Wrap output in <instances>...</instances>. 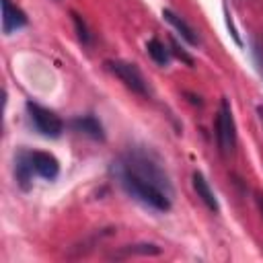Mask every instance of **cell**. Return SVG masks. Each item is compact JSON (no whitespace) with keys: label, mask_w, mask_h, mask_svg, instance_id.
<instances>
[{"label":"cell","mask_w":263,"mask_h":263,"mask_svg":"<svg viewBox=\"0 0 263 263\" xmlns=\"http://www.w3.org/2000/svg\"><path fill=\"white\" fill-rule=\"evenodd\" d=\"M33 162H31V152H18L16 158H14V177H16V183L21 185V189H29L31 187V181H33Z\"/></svg>","instance_id":"9"},{"label":"cell","mask_w":263,"mask_h":263,"mask_svg":"<svg viewBox=\"0 0 263 263\" xmlns=\"http://www.w3.org/2000/svg\"><path fill=\"white\" fill-rule=\"evenodd\" d=\"M113 162H117L119 166L132 171L134 175L142 177L144 181H148V183L160 187V189H162L164 193H168L171 197L175 195L168 175L164 173V168L160 166V162H158L150 152H146V150H142V148H134V150H127V152H123L121 156H117Z\"/></svg>","instance_id":"2"},{"label":"cell","mask_w":263,"mask_h":263,"mask_svg":"<svg viewBox=\"0 0 263 263\" xmlns=\"http://www.w3.org/2000/svg\"><path fill=\"white\" fill-rule=\"evenodd\" d=\"M251 53H253V60H255V64H257V70H259V74H261V78H263V47H261L257 41H253Z\"/></svg>","instance_id":"16"},{"label":"cell","mask_w":263,"mask_h":263,"mask_svg":"<svg viewBox=\"0 0 263 263\" xmlns=\"http://www.w3.org/2000/svg\"><path fill=\"white\" fill-rule=\"evenodd\" d=\"M257 115H259V121L263 125V105H257Z\"/></svg>","instance_id":"19"},{"label":"cell","mask_w":263,"mask_h":263,"mask_svg":"<svg viewBox=\"0 0 263 263\" xmlns=\"http://www.w3.org/2000/svg\"><path fill=\"white\" fill-rule=\"evenodd\" d=\"M72 127L92 140H105V129L103 123L95 115H78L72 119Z\"/></svg>","instance_id":"8"},{"label":"cell","mask_w":263,"mask_h":263,"mask_svg":"<svg viewBox=\"0 0 263 263\" xmlns=\"http://www.w3.org/2000/svg\"><path fill=\"white\" fill-rule=\"evenodd\" d=\"M255 203H257V210L263 216V191H255Z\"/></svg>","instance_id":"18"},{"label":"cell","mask_w":263,"mask_h":263,"mask_svg":"<svg viewBox=\"0 0 263 263\" xmlns=\"http://www.w3.org/2000/svg\"><path fill=\"white\" fill-rule=\"evenodd\" d=\"M162 16H164V18H166V21H168L177 31H179V35H181L189 45H197V43H199V39H197V35H195V31H193V27H191L185 18H181L179 14H175L171 8H164V10H162Z\"/></svg>","instance_id":"11"},{"label":"cell","mask_w":263,"mask_h":263,"mask_svg":"<svg viewBox=\"0 0 263 263\" xmlns=\"http://www.w3.org/2000/svg\"><path fill=\"white\" fill-rule=\"evenodd\" d=\"M162 249L158 245H152V242H142V245H127V247H121L117 253H111L109 259H127V257H134V255H160Z\"/></svg>","instance_id":"12"},{"label":"cell","mask_w":263,"mask_h":263,"mask_svg":"<svg viewBox=\"0 0 263 263\" xmlns=\"http://www.w3.org/2000/svg\"><path fill=\"white\" fill-rule=\"evenodd\" d=\"M27 111H29V117L35 125V129L39 134H43L45 138H60L62 132H64V121L49 109L37 105V103H27Z\"/></svg>","instance_id":"4"},{"label":"cell","mask_w":263,"mask_h":263,"mask_svg":"<svg viewBox=\"0 0 263 263\" xmlns=\"http://www.w3.org/2000/svg\"><path fill=\"white\" fill-rule=\"evenodd\" d=\"M168 41H171V53H173L175 58H179V60H181L183 64H187V66H193V64H195V62H193V58H191V55H189V53H187V51L177 43V39H175V37H171Z\"/></svg>","instance_id":"15"},{"label":"cell","mask_w":263,"mask_h":263,"mask_svg":"<svg viewBox=\"0 0 263 263\" xmlns=\"http://www.w3.org/2000/svg\"><path fill=\"white\" fill-rule=\"evenodd\" d=\"M72 23H74V27H76L78 39H80L84 45H86V43H90V31H88V27H86L84 18H82L80 14H76V12H72Z\"/></svg>","instance_id":"14"},{"label":"cell","mask_w":263,"mask_h":263,"mask_svg":"<svg viewBox=\"0 0 263 263\" xmlns=\"http://www.w3.org/2000/svg\"><path fill=\"white\" fill-rule=\"evenodd\" d=\"M224 16H226V27H228V31H230V35H232L234 43H236V45H242V39H240L238 31H236V27H234V23H232V18H230V12H228L226 4H224Z\"/></svg>","instance_id":"17"},{"label":"cell","mask_w":263,"mask_h":263,"mask_svg":"<svg viewBox=\"0 0 263 263\" xmlns=\"http://www.w3.org/2000/svg\"><path fill=\"white\" fill-rule=\"evenodd\" d=\"M191 181H193V189H195L197 197L203 201V205H205L208 210H212V212H218V210H220L218 199H216V195H214V191H212L210 183L205 181V177H203L201 173H197V171H195V173L191 175Z\"/></svg>","instance_id":"10"},{"label":"cell","mask_w":263,"mask_h":263,"mask_svg":"<svg viewBox=\"0 0 263 263\" xmlns=\"http://www.w3.org/2000/svg\"><path fill=\"white\" fill-rule=\"evenodd\" d=\"M25 25H27V14L10 0H2V31L6 35H10L12 31H16Z\"/></svg>","instance_id":"7"},{"label":"cell","mask_w":263,"mask_h":263,"mask_svg":"<svg viewBox=\"0 0 263 263\" xmlns=\"http://www.w3.org/2000/svg\"><path fill=\"white\" fill-rule=\"evenodd\" d=\"M146 51H148V55H150L158 66H166L168 60H171V49H166L160 39H150V41L146 43Z\"/></svg>","instance_id":"13"},{"label":"cell","mask_w":263,"mask_h":263,"mask_svg":"<svg viewBox=\"0 0 263 263\" xmlns=\"http://www.w3.org/2000/svg\"><path fill=\"white\" fill-rule=\"evenodd\" d=\"M111 173L115 175V179L119 181V185L123 187V191H125L129 197L138 199L140 203H144V205H148V208H152V210H156V212H168V210H171L173 197H171L168 193H164L160 187H156V185L144 181L142 177L134 175L132 171L119 166L117 162L111 164Z\"/></svg>","instance_id":"1"},{"label":"cell","mask_w":263,"mask_h":263,"mask_svg":"<svg viewBox=\"0 0 263 263\" xmlns=\"http://www.w3.org/2000/svg\"><path fill=\"white\" fill-rule=\"evenodd\" d=\"M31 162H33L35 173L39 177H43V179H49L51 181L60 173V162L49 152H31Z\"/></svg>","instance_id":"6"},{"label":"cell","mask_w":263,"mask_h":263,"mask_svg":"<svg viewBox=\"0 0 263 263\" xmlns=\"http://www.w3.org/2000/svg\"><path fill=\"white\" fill-rule=\"evenodd\" d=\"M216 138H218V146L224 154L234 150V146H236V125H234L230 103L226 99H222V105H220V111H218V117H216Z\"/></svg>","instance_id":"5"},{"label":"cell","mask_w":263,"mask_h":263,"mask_svg":"<svg viewBox=\"0 0 263 263\" xmlns=\"http://www.w3.org/2000/svg\"><path fill=\"white\" fill-rule=\"evenodd\" d=\"M105 68L111 74H115L132 92H136L140 97H148V84H146L142 72L136 68V64H129V62H123V60H107Z\"/></svg>","instance_id":"3"}]
</instances>
